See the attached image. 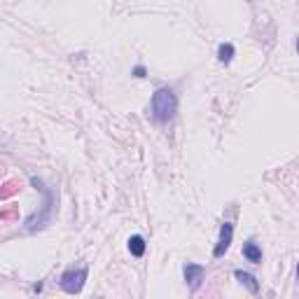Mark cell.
<instances>
[{"mask_svg":"<svg viewBox=\"0 0 299 299\" xmlns=\"http://www.w3.org/2000/svg\"><path fill=\"white\" fill-rule=\"evenodd\" d=\"M17 217H19V210L17 208H5L0 213V220H3V222H10V220H17Z\"/></svg>","mask_w":299,"mask_h":299,"instance_id":"obj_9","label":"cell"},{"mask_svg":"<svg viewBox=\"0 0 299 299\" xmlns=\"http://www.w3.org/2000/svg\"><path fill=\"white\" fill-rule=\"evenodd\" d=\"M234 276H236V280L241 283V285H246L250 290L253 294H257L260 292V283H257V278H255L253 274H248V271H241V269H236L234 271Z\"/></svg>","mask_w":299,"mask_h":299,"instance_id":"obj_5","label":"cell"},{"mask_svg":"<svg viewBox=\"0 0 299 299\" xmlns=\"http://www.w3.org/2000/svg\"><path fill=\"white\" fill-rule=\"evenodd\" d=\"M243 257H246L248 262H253V264H260L262 262V248L255 241H248L246 246H243Z\"/></svg>","mask_w":299,"mask_h":299,"instance_id":"obj_6","label":"cell"},{"mask_svg":"<svg viewBox=\"0 0 299 299\" xmlns=\"http://www.w3.org/2000/svg\"><path fill=\"white\" fill-rule=\"evenodd\" d=\"M234 54H236V49H234V45H229V42H222V45L217 47V58H220V64H231V58H234Z\"/></svg>","mask_w":299,"mask_h":299,"instance_id":"obj_8","label":"cell"},{"mask_svg":"<svg viewBox=\"0 0 299 299\" xmlns=\"http://www.w3.org/2000/svg\"><path fill=\"white\" fill-rule=\"evenodd\" d=\"M297 280H299V267H297Z\"/></svg>","mask_w":299,"mask_h":299,"instance_id":"obj_12","label":"cell"},{"mask_svg":"<svg viewBox=\"0 0 299 299\" xmlns=\"http://www.w3.org/2000/svg\"><path fill=\"white\" fill-rule=\"evenodd\" d=\"M183 276H185V283L190 285V290H199L201 280L206 276V269L201 264H194V262H187L183 267Z\"/></svg>","mask_w":299,"mask_h":299,"instance_id":"obj_3","label":"cell"},{"mask_svg":"<svg viewBox=\"0 0 299 299\" xmlns=\"http://www.w3.org/2000/svg\"><path fill=\"white\" fill-rule=\"evenodd\" d=\"M87 267H80V269H68V271H64L61 274V280H58V285H61V290L68 294H80L82 292L84 283H87Z\"/></svg>","mask_w":299,"mask_h":299,"instance_id":"obj_2","label":"cell"},{"mask_svg":"<svg viewBox=\"0 0 299 299\" xmlns=\"http://www.w3.org/2000/svg\"><path fill=\"white\" fill-rule=\"evenodd\" d=\"M297 51H299V40H297Z\"/></svg>","mask_w":299,"mask_h":299,"instance_id":"obj_13","label":"cell"},{"mask_svg":"<svg viewBox=\"0 0 299 299\" xmlns=\"http://www.w3.org/2000/svg\"><path fill=\"white\" fill-rule=\"evenodd\" d=\"M145 75H147L145 66H136V68H134V77H145Z\"/></svg>","mask_w":299,"mask_h":299,"instance_id":"obj_11","label":"cell"},{"mask_svg":"<svg viewBox=\"0 0 299 299\" xmlns=\"http://www.w3.org/2000/svg\"><path fill=\"white\" fill-rule=\"evenodd\" d=\"M17 190H19V183H14V180H10V183L5 185V190H3V199L12 197V194H14Z\"/></svg>","mask_w":299,"mask_h":299,"instance_id":"obj_10","label":"cell"},{"mask_svg":"<svg viewBox=\"0 0 299 299\" xmlns=\"http://www.w3.org/2000/svg\"><path fill=\"white\" fill-rule=\"evenodd\" d=\"M231 236H234V227L231 222H222L220 224V236H217V243H215V250H213V257H222L231 246Z\"/></svg>","mask_w":299,"mask_h":299,"instance_id":"obj_4","label":"cell"},{"mask_svg":"<svg viewBox=\"0 0 299 299\" xmlns=\"http://www.w3.org/2000/svg\"><path fill=\"white\" fill-rule=\"evenodd\" d=\"M145 248H147V243L140 234H134L129 238V253L134 255V257H143V255H145Z\"/></svg>","mask_w":299,"mask_h":299,"instance_id":"obj_7","label":"cell"},{"mask_svg":"<svg viewBox=\"0 0 299 299\" xmlns=\"http://www.w3.org/2000/svg\"><path fill=\"white\" fill-rule=\"evenodd\" d=\"M178 112V96L171 87H159L152 96V117L159 124H168Z\"/></svg>","mask_w":299,"mask_h":299,"instance_id":"obj_1","label":"cell"}]
</instances>
